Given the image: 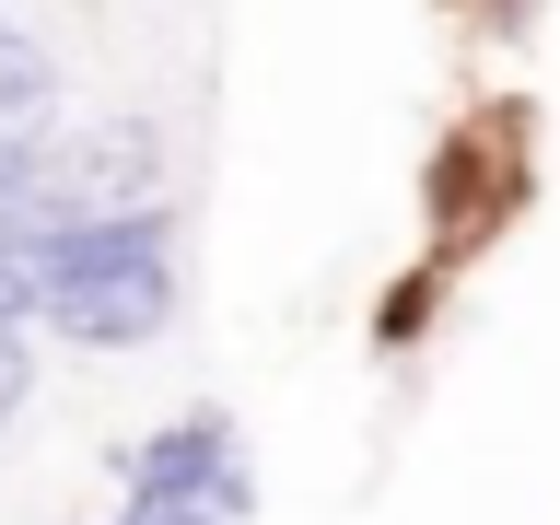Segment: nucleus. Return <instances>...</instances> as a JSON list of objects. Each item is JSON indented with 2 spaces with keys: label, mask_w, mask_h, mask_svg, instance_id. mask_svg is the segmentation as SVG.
<instances>
[{
  "label": "nucleus",
  "mask_w": 560,
  "mask_h": 525,
  "mask_svg": "<svg viewBox=\"0 0 560 525\" xmlns=\"http://www.w3.org/2000/svg\"><path fill=\"white\" fill-rule=\"evenodd\" d=\"M175 210H70L35 222V327L70 350H152L175 327Z\"/></svg>",
  "instance_id": "nucleus-1"
},
{
  "label": "nucleus",
  "mask_w": 560,
  "mask_h": 525,
  "mask_svg": "<svg viewBox=\"0 0 560 525\" xmlns=\"http://www.w3.org/2000/svg\"><path fill=\"white\" fill-rule=\"evenodd\" d=\"M24 397H35V350H24V327H0V432L24 420Z\"/></svg>",
  "instance_id": "nucleus-5"
},
{
  "label": "nucleus",
  "mask_w": 560,
  "mask_h": 525,
  "mask_svg": "<svg viewBox=\"0 0 560 525\" xmlns=\"http://www.w3.org/2000/svg\"><path fill=\"white\" fill-rule=\"evenodd\" d=\"M117 502H210V514H257V479H245V444L222 409H175L152 420L129 455H117Z\"/></svg>",
  "instance_id": "nucleus-2"
},
{
  "label": "nucleus",
  "mask_w": 560,
  "mask_h": 525,
  "mask_svg": "<svg viewBox=\"0 0 560 525\" xmlns=\"http://www.w3.org/2000/svg\"><path fill=\"white\" fill-rule=\"evenodd\" d=\"M117 525H234V514H210V502H117Z\"/></svg>",
  "instance_id": "nucleus-6"
},
{
  "label": "nucleus",
  "mask_w": 560,
  "mask_h": 525,
  "mask_svg": "<svg viewBox=\"0 0 560 525\" xmlns=\"http://www.w3.org/2000/svg\"><path fill=\"white\" fill-rule=\"evenodd\" d=\"M59 105H70L59 59L0 24V140H12V152H47V140H59Z\"/></svg>",
  "instance_id": "nucleus-3"
},
{
  "label": "nucleus",
  "mask_w": 560,
  "mask_h": 525,
  "mask_svg": "<svg viewBox=\"0 0 560 525\" xmlns=\"http://www.w3.org/2000/svg\"><path fill=\"white\" fill-rule=\"evenodd\" d=\"M0 327H35V210H0Z\"/></svg>",
  "instance_id": "nucleus-4"
}]
</instances>
